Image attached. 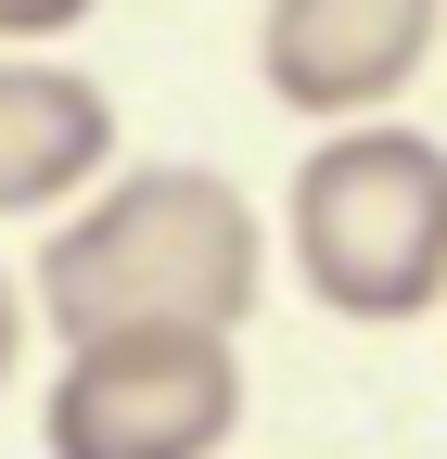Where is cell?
Masks as SVG:
<instances>
[{"instance_id": "obj_1", "label": "cell", "mask_w": 447, "mask_h": 459, "mask_svg": "<svg viewBox=\"0 0 447 459\" xmlns=\"http://www.w3.org/2000/svg\"><path fill=\"white\" fill-rule=\"evenodd\" d=\"M268 294V230L217 166H128L102 204H77L39 243V307L51 332H116V319H205L243 332Z\"/></svg>"}, {"instance_id": "obj_2", "label": "cell", "mask_w": 447, "mask_h": 459, "mask_svg": "<svg viewBox=\"0 0 447 459\" xmlns=\"http://www.w3.org/2000/svg\"><path fill=\"white\" fill-rule=\"evenodd\" d=\"M294 281L332 319L397 332L422 307H447V141L422 128H332L294 166Z\"/></svg>"}, {"instance_id": "obj_3", "label": "cell", "mask_w": 447, "mask_h": 459, "mask_svg": "<svg viewBox=\"0 0 447 459\" xmlns=\"http://www.w3.org/2000/svg\"><path fill=\"white\" fill-rule=\"evenodd\" d=\"M231 421H243L231 332H205V319H116V332L65 344L39 446L51 459H205V446H231Z\"/></svg>"}, {"instance_id": "obj_4", "label": "cell", "mask_w": 447, "mask_h": 459, "mask_svg": "<svg viewBox=\"0 0 447 459\" xmlns=\"http://www.w3.org/2000/svg\"><path fill=\"white\" fill-rule=\"evenodd\" d=\"M447 26V0H268L256 77L282 115H383Z\"/></svg>"}, {"instance_id": "obj_5", "label": "cell", "mask_w": 447, "mask_h": 459, "mask_svg": "<svg viewBox=\"0 0 447 459\" xmlns=\"http://www.w3.org/2000/svg\"><path fill=\"white\" fill-rule=\"evenodd\" d=\"M102 166H116V102H102L77 65L0 51V217L77 204Z\"/></svg>"}, {"instance_id": "obj_6", "label": "cell", "mask_w": 447, "mask_h": 459, "mask_svg": "<svg viewBox=\"0 0 447 459\" xmlns=\"http://www.w3.org/2000/svg\"><path fill=\"white\" fill-rule=\"evenodd\" d=\"M77 13H102V0H0V39H65Z\"/></svg>"}, {"instance_id": "obj_7", "label": "cell", "mask_w": 447, "mask_h": 459, "mask_svg": "<svg viewBox=\"0 0 447 459\" xmlns=\"http://www.w3.org/2000/svg\"><path fill=\"white\" fill-rule=\"evenodd\" d=\"M13 358H26V307H13V281H0V383H13Z\"/></svg>"}]
</instances>
